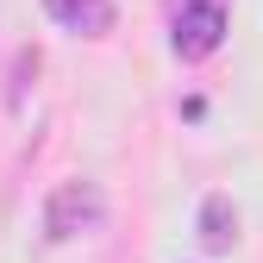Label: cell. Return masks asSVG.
Returning <instances> with one entry per match:
<instances>
[{
	"mask_svg": "<svg viewBox=\"0 0 263 263\" xmlns=\"http://www.w3.org/2000/svg\"><path fill=\"white\" fill-rule=\"evenodd\" d=\"M101 219H107V194H101V182H63L50 201H44V238H50V245H69V238L94 232Z\"/></svg>",
	"mask_w": 263,
	"mask_h": 263,
	"instance_id": "cell-1",
	"label": "cell"
},
{
	"mask_svg": "<svg viewBox=\"0 0 263 263\" xmlns=\"http://www.w3.org/2000/svg\"><path fill=\"white\" fill-rule=\"evenodd\" d=\"M170 44H176V57H182V63L213 57V50L226 44V7H219V0H182Z\"/></svg>",
	"mask_w": 263,
	"mask_h": 263,
	"instance_id": "cell-2",
	"label": "cell"
},
{
	"mask_svg": "<svg viewBox=\"0 0 263 263\" xmlns=\"http://www.w3.org/2000/svg\"><path fill=\"white\" fill-rule=\"evenodd\" d=\"M44 13L63 25V31H76V38H107L113 31V0H44Z\"/></svg>",
	"mask_w": 263,
	"mask_h": 263,
	"instance_id": "cell-3",
	"label": "cell"
},
{
	"mask_svg": "<svg viewBox=\"0 0 263 263\" xmlns=\"http://www.w3.org/2000/svg\"><path fill=\"white\" fill-rule=\"evenodd\" d=\"M238 245V207H232V194H207L201 201V251H232Z\"/></svg>",
	"mask_w": 263,
	"mask_h": 263,
	"instance_id": "cell-4",
	"label": "cell"
}]
</instances>
